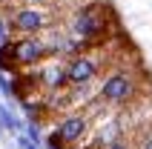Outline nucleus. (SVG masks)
I'll list each match as a JSON object with an SVG mask.
<instances>
[{
	"mask_svg": "<svg viewBox=\"0 0 152 149\" xmlns=\"http://www.w3.org/2000/svg\"><path fill=\"white\" fill-rule=\"evenodd\" d=\"M52 55V46L46 37L34 34V37H17V40L3 43L0 52V66L3 69H29L40 66L43 60Z\"/></svg>",
	"mask_w": 152,
	"mask_h": 149,
	"instance_id": "f257e3e1",
	"label": "nucleus"
},
{
	"mask_svg": "<svg viewBox=\"0 0 152 149\" xmlns=\"http://www.w3.org/2000/svg\"><path fill=\"white\" fill-rule=\"evenodd\" d=\"M69 29H72V37L80 46H95V40L106 32V9L101 3H89V6L77 9Z\"/></svg>",
	"mask_w": 152,
	"mask_h": 149,
	"instance_id": "f03ea898",
	"label": "nucleus"
},
{
	"mask_svg": "<svg viewBox=\"0 0 152 149\" xmlns=\"http://www.w3.org/2000/svg\"><path fill=\"white\" fill-rule=\"evenodd\" d=\"M138 92L141 89H138L135 74L118 69V72H109L103 77L101 89H98V98L103 103H109V106H126V103H132L138 98Z\"/></svg>",
	"mask_w": 152,
	"mask_h": 149,
	"instance_id": "7ed1b4c3",
	"label": "nucleus"
},
{
	"mask_svg": "<svg viewBox=\"0 0 152 149\" xmlns=\"http://www.w3.org/2000/svg\"><path fill=\"white\" fill-rule=\"evenodd\" d=\"M6 23L20 37H34V34H43L52 26V15L40 6H17V9H12Z\"/></svg>",
	"mask_w": 152,
	"mask_h": 149,
	"instance_id": "20e7f679",
	"label": "nucleus"
},
{
	"mask_svg": "<svg viewBox=\"0 0 152 149\" xmlns=\"http://www.w3.org/2000/svg\"><path fill=\"white\" fill-rule=\"evenodd\" d=\"M98 72H101V60L89 52H80L66 63V80L72 86H86L92 77H98Z\"/></svg>",
	"mask_w": 152,
	"mask_h": 149,
	"instance_id": "39448f33",
	"label": "nucleus"
},
{
	"mask_svg": "<svg viewBox=\"0 0 152 149\" xmlns=\"http://www.w3.org/2000/svg\"><path fill=\"white\" fill-rule=\"evenodd\" d=\"M52 135H55L63 146L80 143L86 135H89V118H86V115H66L58 126H55V132H52Z\"/></svg>",
	"mask_w": 152,
	"mask_h": 149,
	"instance_id": "423d86ee",
	"label": "nucleus"
},
{
	"mask_svg": "<svg viewBox=\"0 0 152 149\" xmlns=\"http://www.w3.org/2000/svg\"><path fill=\"white\" fill-rule=\"evenodd\" d=\"M32 80L37 86H43L46 92H60L66 86V63L63 60H46L43 66H37V72L32 74Z\"/></svg>",
	"mask_w": 152,
	"mask_h": 149,
	"instance_id": "0eeeda50",
	"label": "nucleus"
},
{
	"mask_svg": "<svg viewBox=\"0 0 152 149\" xmlns=\"http://www.w3.org/2000/svg\"><path fill=\"white\" fill-rule=\"evenodd\" d=\"M55 0H26V6H40V9H46V6H52Z\"/></svg>",
	"mask_w": 152,
	"mask_h": 149,
	"instance_id": "6e6552de",
	"label": "nucleus"
},
{
	"mask_svg": "<svg viewBox=\"0 0 152 149\" xmlns=\"http://www.w3.org/2000/svg\"><path fill=\"white\" fill-rule=\"evenodd\" d=\"M138 149H152V132L146 135V138H141V143H138Z\"/></svg>",
	"mask_w": 152,
	"mask_h": 149,
	"instance_id": "1a4fd4ad",
	"label": "nucleus"
},
{
	"mask_svg": "<svg viewBox=\"0 0 152 149\" xmlns=\"http://www.w3.org/2000/svg\"><path fill=\"white\" fill-rule=\"evenodd\" d=\"M103 149H132L126 141H115V143H109V146H103Z\"/></svg>",
	"mask_w": 152,
	"mask_h": 149,
	"instance_id": "9d476101",
	"label": "nucleus"
}]
</instances>
